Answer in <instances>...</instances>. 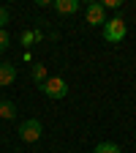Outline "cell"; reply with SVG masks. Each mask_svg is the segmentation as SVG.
I'll return each instance as SVG.
<instances>
[{
  "mask_svg": "<svg viewBox=\"0 0 136 153\" xmlns=\"http://www.w3.org/2000/svg\"><path fill=\"white\" fill-rule=\"evenodd\" d=\"M6 49H8V33L0 30V52H6Z\"/></svg>",
  "mask_w": 136,
  "mask_h": 153,
  "instance_id": "11",
  "label": "cell"
},
{
  "mask_svg": "<svg viewBox=\"0 0 136 153\" xmlns=\"http://www.w3.org/2000/svg\"><path fill=\"white\" fill-rule=\"evenodd\" d=\"M33 79H35L38 85H44V82L49 79V76H46V66H44V63H35V66H33Z\"/></svg>",
  "mask_w": 136,
  "mask_h": 153,
  "instance_id": "8",
  "label": "cell"
},
{
  "mask_svg": "<svg viewBox=\"0 0 136 153\" xmlns=\"http://www.w3.org/2000/svg\"><path fill=\"white\" fill-rule=\"evenodd\" d=\"M16 79V68L14 63H0V88H6Z\"/></svg>",
  "mask_w": 136,
  "mask_h": 153,
  "instance_id": "5",
  "label": "cell"
},
{
  "mask_svg": "<svg viewBox=\"0 0 136 153\" xmlns=\"http://www.w3.org/2000/svg\"><path fill=\"white\" fill-rule=\"evenodd\" d=\"M101 6L104 8H120L123 3H120V0H101Z\"/></svg>",
  "mask_w": 136,
  "mask_h": 153,
  "instance_id": "12",
  "label": "cell"
},
{
  "mask_svg": "<svg viewBox=\"0 0 136 153\" xmlns=\"http://www.w3.org/2000/svg\"><path fill=\"white\" fill-rule=\"evenodd\" d=\"M87 25H106V8L101 3H90L87 6Z\"/></svg>",
  "mask_w": 136,
  "mask_h": 153,
  "instance_id": "4",
  "label": "cell"
},
{
  "mask_svg": "<svg viewBox=\"0 0 136 153\" xmlns=\"http://www.w3.org/2000/svg\"><path fill=\"white\" fill-rule=\"evenodd\" d=\"M93 153H123V150H120V145H114V142H98Z\"/></svg>",
  "mask_w": 136,
  "mask_h": 153,
  "instance_id": "9",
  "label": "cell"
},
{
  "mask_svg": "<svg viewBox=\"0 0 136 153\" xmlns=\"http://www.w3.org/2000/svg\"><path fill=\"white\" fill-rule=\"evenodd\" d=\"M41 90H44V96H46V99H65L68 85H65V79H63V76H49V79L41 85Z\"/></svg>",
  "mask_w": 136,
  "mask_h": 153,
  "instance_id": "2",
  "label": "cell"
},
{
  "mask_svg": "<svg viewBox=\"0 0 136 153\" xmlns=\"http://www.w3.org/2000/svg\"><path fill=\"white\" fill-rule=\"evenodd\" d=\"M125 33H128V25H125L123 16H112V19H106V25H104V38H106L109 44L123 41Z\"/></svg>",
  "mask_w": 136,
  "mask_h": 153,
  "instance_id": "1",
  "label": "cell"
},
{
  "mask_svg": "<svg viewBox=\"0 0 136 153\" xmlns=\"http://www.w3.org/2000/svg\"><path fill=\"white\" fill-rule=\"evenodd\" d=\"M41 134H44V126H41V120H35V118H30V120H25L22 126H19V140H22V142H38Z\"/></svg>",
  "mask_w": 136,
  "mask_h": 153,
  "instance_id": "3",
  "label": "cell"
},
{
  "mask_svg": "<svg viewBox=\"0 0 136 153\" xmlns=\"http://www.w3.org/2000/svg\"><path fill=\"white\" fill-rule=\"evenodd\" d=\"M52 6L57 14H76L79 11V0H54Z\"/></svg>",
  "mask_w": 136,
  "mask_h": 153,
  "instance_id": "6",
  "label": "cell"
},
{
  "mask_svg": "<svg viewBox=\"0 0 136 153\" xmlns=\"http://www.w3.org/2000/svg\"><path fill=\"white\" fill-rule=\"evenodd\" d=\"M6 25H8V8L0 6V30H6Z\"/></svg>",
  "mask_w": 136,
  "mask_h": 153,
  "instance_id": "10",
  "label": "cell"
},
{
  "mask_svg": "<svg viewBox=\"0 0 136 153\" xmlns=\"http://www.w3.org/2000/svg\"><path fill=\"white\" fill-rule=\"evenodd\" d=\"M0 118H3V120L16 118V107H14V101H0Z\"/></svg>",
  "mask_w": 136,
  "mask_h": 153,
  "instance_id": "7",
  "label": "cell"
}]
</instances>
